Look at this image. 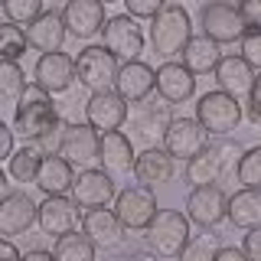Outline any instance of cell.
<instances>
[{"mask_svg":"<svg viewBox=\"0 0 261 261\" xmlns=\"http://www.w3.org/2000/svg\"><path fill=\"white\" fill-rule=\"evenodd\" d=\"M98 141H101V134H98L95 127L82 124V121H72V124H62L59 153L72 163V167L88 170V167L98 163Z\"/></svg>","mask_w":261,"mask_h":261,"instance_id":"14","label":"cell"},{"mask_svg":"<svg viewBox=\"0 0 261 261\" xmlns=\"http://www.w3.org/2000/svg\"><path fill=\"white\" fill-rule=\"evenodd\" d=\"M216 255H219V245L212 239H190V245L179 251L176 261H216Z\"/></svg>","mask_w":261,"mask_h":261,"instance_id":"37","label":"cell"},{"mask_svg":"<svg viewBox=\"0 0 261 261\" xmlns=\"http://www.w3.org/2000/svg\"><path fill=\"white\" fill-rule=\"evenodd\" d=\"M212 75H216V85L222 88V92L235 95V98H248L251 82H255L258 72L251 69V65L245 62L239 53H228V56L219 59V65H216V72H212Z\"/></svg>","mask_w":261,"mask_h":261,"instance_id":"24","label":"cell"},{"mask_svg":"<svg viewBox=\"0 0 261 261\" xmlns=\"http://www.w3.org/2000/svg\"><path fill=\"white\" fill-rule=\"evenodd\" d=\"M173 173H176V160L163 147H147L134 160V179L141 186H147V190H157V186L170 183Z\"/></svg>","mask_w":261,"mask_h":261,"instance_id":"23","label":"cell"},{"mask_svg":"<svg viewBox=\"0 0 261 261\" xmlns=\"http://www.w3.org/2000/svg\"><path fill=\"white\" fill-rule=\"evenodd\" d=\"M0 261H23L20 248H16L10 239H0Z\"/></svg>","mask_w":261,"mask_h":261,"instance_id":"44","label":"cell"},{"mask_svg":"<svg viewBox=\"0 0 261 261\" xmlns=\"http://www.w3.org/2000/svg\"><path fill=\"white\" fill-rule=\"evenodd\" d=\"M157 88V72L150 69L147 62L134 59V62H121L118 69V82H114V92L124 98L127 105H141L153 95Z\"/></svg>","mask_w":261,"mask_h":261,"instance_id":"19","label":"cell"},{"mask_svg":"<svg viewBox=\"0 0 261 261\" xmlns=\"http://www.w3.org/2000/svg\"><path fill=\"white\" fill-rule=\"evenodd\" d=\"M114 179L108 170L101 167H88L75 173V183H72V199L79 202V209H105L108 202H114Z\"/></svg>","mask_w":261,"mask_h":261,"instance_id":"13","label":"cell"},{"mask_svg":"<svg viewBox=\"0 0 261 261\" xmlns=\"http://www.w3.org/2000/svg\"><path fill=\"white\" fill-rule=\"evenodd\" d=\"M59 124H62V118H59V111H56L53 98L36 92V88L23 95V101L16 105V111H13V134H20L27 144L43 141L49 130H56Z\"/></svg>","mask_w":261,"mask_h":261,"instance_id":"2","label":"cell"},{"mask_svg":"<svg viewBox=\"0 0 261 261\" xmlns=\"http://www.w3.org/2000/svg\"><path fill=\"white\" fill-rule=\"evenodd\" d=\"M30 39H27V30L16 27V23H0V59H20L23 53H27Z\"/></svg>","mask_w":261,"mask_h":261,"instance_id":"33","label":"cell"},{"mask_svg":"<svg viewBox=\"0 0 261 261\" xmlns=\"http://www.w3.org/2000/svg\"><path fill=\"white\" fill-rule=\"evenodd\" d=\"M111 209L127 232H147V225L157 216V196H153V190L137 183V186H127V190H121L114 196Z\"/></svg>","mask_w":261,"mask_h":261,"instance_id":"8","label":"cell"},{"mask_svg":"<svg viewBox=\"0 0 261 261\" xmlns=\"http://www.w3.org/2000/svg\"><path fill=\"white\" fill-rule=\"evenodd\" d=\"M118 69L121 62L105 46H85L75 59L79 85H85L88 92H111L114 82H118Z\"/></svg>","mask_w":261,"mask_h":261,"instance_id":"6","label":"cell"},{"mask_svg":"<svg viewBox=\"0 0 261 261\" xmlns=\"http://www.w3.org/2000/svg\"><path fill=\"white\" fill-rule=\"evenodd\" d=\"M199 27H202V36H209L212 43H219V46L239 43L245 33H248V23L242 20V13H239L235 4H202Z\"/></svg>","mask_w":261,"mask_h":261,"instance_id":"9","label":"cell"},{"mask_svg":"<svg viewBox=\"0 0 261 261\" xmlns=\"http://www.w3.org/2000/svg\"><path fill=\"white\" fill-rule=\"evenodd\" d=\"M0 10H4V0H0Z\"/></svg>","mask_w":261,"mask_h":261,"instance_id":"51","label":"cell"},{"mask_svg":"<svg viewBox=\"0 0 261 261\" xmlns=\"http://www.w3.org/2000/svg\"><path fill=\"white\" fill-rule=\"evenodd\" d=\"M101 4H105V7H108V4H118V0H101Z\"/></svg>","mask_w":261,"mask_h":261,"instance_id":"50","label":"cell"},{"mask_svg":"<svg viewBox=\"0 0 261 261\" xmlns=\"http://www.w3.org/2000/svg\"><path fill=\"white\" fill-rule=\"evenodd\" d=\"M62 20L69 36L75 39H92L105 30L108 16H105V4L101 0H69L62 7Z\"/></svg>","mask_w":261,"mask_h":261,"instance_id":"18","label":"cell"},{"mask_svg":"<svg viewBox=\"0 0 261 261\" xmlns=\"http://www.w3.org/2000/svg\"><path fill=\"white\" fill-rule=\"evenodd\" d=\"M183 65L193 72V75H209V72H216L219 59H222V53H219V43H212L209 36H193L190 43L183 46Z\"/></svg>","mask_w":261,"mask_h":261,"instance_id":"27","label":"cell"},{"mask_svg":"<svg viewBox=\"0 0 261 261\" xmlns=\"http://www.w3.org/2000/svg\"><path fill=\"white\" fill-rule=\"evenodd\" d=\"M79 82L75 75V59L69 53H43L33 65V88L49 98L65 95Z\"/></svg>","mask_w":261,"mask_h":261,"instance_id":"5","label":"cell"},{"mask_svg":"<svg viewBox=\"0 0 261 261\" xmlns=\"http://www.w3.org/2000/svg\"><path fill=\"white\" fill-rule=\"evenodd\" d=\"M65 36H69V30H65L62 10H43V13H39L36 20L27 27L30 49H36L39 56H43V53H62Z\"/></svg>","mask_w":261,"mask_h":261,"instance_id":"21","label":"cell"},{"mask_svg":"<svg viewBox=\"0 0 261 261\" xmlns=\"http://www.w3.org/2000/svg\"><path fill=\"white\" fill-rule=\"evenodd\" d=\"M36 225L43 228L46 235H69V232H79L82 225V216H79V202L69 199V196H46L39 202V219Z\"/></svg>","mask_w":261,"mask_h":261,"instance_id":"17","label":"cell"},{"mask_svg":"<svg viewBox=\"0 0 261 261\" xmlns=\"http://www.w3.org/2000/svg\"><path fill=\"white\" fill-rule=\"evenodd\" d=\"M209 147V134L196 118H173L163 134V150L173 160H193L196 153H202Z\"/></svg>","mask_w":261,"mask_h":261,"instance_id":"12","label":"cell"},{"mask_svg":"<svg viewBox=\"0 0 261 261\" xmlns=\"http://www.w3.org/2000/svg\"><path fill=\"white\" fill-rule=\"evenodd\" d=\"M95 245L85 232H69V235H59L53 245V255L56 261H95Z\"/></svg>","mask_w":261,"mask_h":261,"instance_id":"32","label":"cell"},{"mask_svg":"<svg viewBox=\"0 0 261 261\" xmlns=\"http://www.w3.org/2000/svg\"><path fill=\"white\" fill-rule=\"evenodd\" d=\"M39 219V206L30 199V193L10 190L0 199V239H13V235H27Z\"/></svg>","mask_w":261,"mask_h":261,"instance_id":"15","label":"cell"},{"mask_svg":"<svg viewBox=\"0 0 261 261\" xmlns=\"http://www.w3.org/2000/svg\"><path fill=\"white\" fill-rule=\"evenodd\" d=\"M134 141L124 134V130H108V134H101V141H98V163H101V170H108L111 176H121V173H130L134 170Z\"/></svg>","mask_w":261,"mask_h":261,"instance_id":"20","label":"cell"},{"mask_svg":"<svg viewBox=\"0 0 261 261\" xmlns=\"http://www.w3.org/2000/svg\"><path fill=\"white\" fill-rule=\"evenodd\" d=\"M228 222L239 228H255L261 225V190H248L242 186L239 193L228 196Z\"/></svg>","mask_w":261,"mask_h":261,"instance_id":"28","label":"cell"},{"mask_svg":"<svg viewBox=\"0 0 261 261\" xmlns=\"http://www.w3.org/2000/svg\"><path fill=\"white\" fill-rule=\"evenodd\" d=\"M82 232L92 239L95 248L114 251V248L124 245L127 228L121 225V219L114 216V209L105 206V209H85V212H82Z\"/></svg>","mask_w":261,"mask_h":261,"instance_id":"16","label":"cell"},{"mask_svg":"<svg viewBox=\"0 0 261 261\" xmlns=\"http://www.w3.org/2000/svg\"><path fill=\"white\" fill-rule=\"evenodd\" d=\"M242 118H245L242 101L235 95L222 92V88L199 95V101H196V121L206 127L209 137H228L242 124Z\"/></svg>","mask_w":261,"mask_h":261,"instance_id":"3","label":"cell"},{"mask_svg":"<svg viewBox=\"0 0 261 261\" xmlns=\"http://www.w3.org/2000/svg\"><path fill=\"white\" fill-rule=\"evenodd\" d=\"M46 153L36 144H23L20 150H13V157L7 160V173L13 183H36V170L43 163Z\"/></svg>","mask_w":261,"mask_h":261,"instance_id":"29","label":"cell"},{"mask_svg":"<svg viewBox=\"0 0 261 261\" xmlns=\"http://www.w3.org/2000/svg\"><path fill=\"white\" fill-rule=\"evenodd\" d=\"M170 121H173V114H170V105L163 101H141L137 105V114H134V130H137V137H144L147 144H157L163 141V134H167V127H170Z\"/></svg>","mask_w":261,"mask_h":261,"instance_id":"26","label":"cell"},{"mask_svg":"<svg viewBox=\"0 0 261 261\" xmlns=\"http://www.w3.org/2000/svg\"><path fill=\"white\" fill-rule=\"evenodd\" d=\"M206 4H232V0H206ZM235 4H239V0H235Z\"/></svg>","mask_w":261,"mask_h":261,"instance_id":"49","label":"cell"},{"mask_svg":"<svg viewBox=\"0 0 261 261\" xmlns=\"http://www.w3.org/2000/svg\"><path fill=\"white\" fill-rule=\"evenodd\" d=\"M13 150H16V147H13V127H7L4 121H0V163L10 160Z\"/></svg>","mask_w":261,"mask_h":261,"instance_id":"43","label":"cell"},{"mask_svg":"<svg viewBox=\"0 0 261 261\" xmlns=\"http://www.w3.org/2000/svg\"><path fill=\"white\" fill-rule=\"evenodd\" d=\"M186 219L193 225L216 228L219 222L228 219V196L219 183L212 186H193V193L186 196Z\"/></svg>","mask_w":261,"mask_h":261,"instance_id":"10","label":"cell"},{"mask_svg":"<svg viewBox=\"0 0 261 261\" xmlns=\"http://www.w3.org/2000/svg\"><path fill=\"white\" fill-rule=\"evenodd\" d=\"M7 193H10V173H4V170H0V199H4Z\"/></svg>","mask_w":261,"mask_h":261,"instance_id":"48","label":"cell"},{"mask_svg":"<svg viewBox=\"0 0 261 261\" xmlns=\"http://www.w3.org/2000/svg\"><path fill=\"white\" fill-rule=\"evenodd\" d=\"M27 95V72L20 62L0 59V105H20Z\"/></svg>","mask_w":261,"mask_h":261,"instance_id":"31","label":"cell"},{"mask_svg":"<svg viewBox=\"0 0 261 261\" xmlns=\"http://www.w3.org/2000/svg\"><path fill=\"white\" fill-rule=\"evenodd\" d=\"M4 13L16 27H23V23L30 27V23L43 13V0H4Z\"/></svg>","mask_w":261,"mask_h":261,"instance_id":"35","label":"cell"},{"mask_svg":"<svg viewBox=\"0 0 261 261\" xmlns=\"http://www.w3.org/2000/svg\"><path fill=\"white\" fill-rule=\"evenodd\" d=\"M235 176L248 190H261V147H248L242 153L239 167H235Z\"/></svg>","mask_w":261,"mask_h":261,"instance_id":"34","label":"cell"},{"mask_svg":"<svg viewBox=\"0 0 261 261\" xmlns=\"http://www.w3.org/2000/svg\"><path fill=\"white\" fill-rule=\"evenodd\" d=\"M239 56L251 65L255 72H261V30H248L239 39Z\"/></svg>","mask_w":261,"mask_h":261,"instance_id":"38","label":"cell"},{"mask_svg":"<svg viewBox=\"0 0 261 261\" xmlns=\"http://www.w3.org/2000/svg\"><path fill=\"white\" fill-rule=\"evenodd\" d=\"M216 261H248V258H245V251H242V248L222 245V248H219V255H216Z\"/></svg>","mask_w":261,"mask_h":261,"instance_id":"45","label":"cell"},{"mask_svg":"<svg viewBox=\"0 0 261 261\" xmlns=\"http://www.w3.org/2000/svg\"><path fill=\"white\" fill-rule=\"evenodd\" d=\"M209 147L216 150V157H219V163H222V170H235V167H239V160H242V153H245V147H242L239 141H228V137H216Z\"/></svg>","mask_w":261,"mask_h":261,"instance_id":"36","label":"cell"},{"mask_svg":"<svg viewBox=\"0 0 261 261\" xmlns=\"http://www.w3.org/2000/svg\"><path fill=\"white\" fill-rule=\"evenodd\" d=\"M147 39H150L153 53L160 59H176L183 53V46L193 39V16L183 4H163V10L150 20V30H147Z\"/></svg>","mask_w":261,"mask_h":261,"instance_id":"1","label":"cell"},{"mask_svg":"<svg viewBox=\"0 0 261 261\" xmlns=\"http://www.w3.org/2000/svg\"><path fill=\"white\" fill-rule=\"evenodd\" d=\"M124 261H160V255H153V251H134V255H127Z\"/></svg>","mask_w":261,"mask_h":261,"instance_id":"47","label":"cell"},{"mask_svg":"<svg viewBox=\"0 0 261 261\" xmlns=\"http://www.w3.org/2000/svg\"><path fill=\"white\" fill-rule=\"evenodd\" d=\"M23 261H56V255L53 251H43V248H33V251L23 255Z\"/></svg>","mask_w":261,"mask_h":261,"instance_id":"46","label":"cell"},{"mask_svg":"<svg viewBox=\"0 0 261 261\" xmlns=\"http://www.w3.org/2000/svg\"><path fill=\"white\" fill-rule=\"evenodd\" d=\"M75 183V167L62 157V153H46L36 170V186L46 196H69Z\"/></svg>","mask_w":261,"mask_h":261,"instance_id":"25","label":"cell"},{"mask_svg":"<svg viewBox=\"0 0 261 261\" xmlns=\"http://www.w3.org/2000/svg\"><path fill=\"white\" fill-rule=\"evenodd\" d=\"M222 173L225 170H222V163H219L212 147H206L202 153H196L193 160H186V183H193V186H212V183H219Z\"/></svg>","mask_w":261,"mask_h":261,"instance_id":"30","label":"cell"},{"mask_svg":"<svg viewBox=\"0 0 261 261\" xmlns=\"http://www.w3.org/2000/svg\"><path fill=\"white\" fill-rule=\"evenodd\" d=\"M239 13L248 23V30H261V0H239Z\"/></svg>","mask_w":261,"mask_h":261,"instance_id":"41","label":"cell"},{"mask_svg":"<svg viewBox=\"0 0 261 261\" xmlns=\"http://www.w3.org/2000/svg\"><path fill=\"white\" fill-rule=\"evenodd\" d=\"M245 114H248L251 124H261V72L251 82V92H248V105H245Z\"/></svg>","mask_w":261,"mask_h":261,"instance_id":"40","label":"cell"},{"mask_svg":"<svg viewBox=\"0 0 261 261\" xmlns=\"http://www.w3.org/2000/svg\"><path fill=\"white\" fill-rule=\"evenodd\" d=\"M190 219L179 209H157L153 222L147 225V245L160 258H179V251L190 245Z\"/></svg>","mask_w":261,"mask_h":261,"instance_id":"4","label":"cell"},{"mask_svg":"<svg viewBox=\"0 0 261 261\" xmlns=\"http://www.w3.org/2000/svg\"><path fill=\"white\" fill-rule=\"evenodd\" d=\"M170 4H179V0H170Z\"/></svg>","mask_w":261,"mask_h":261,"instance_id":"52","label":"cell"},{"mask_svg":"<svg viewBox=\"0 0 261 261\" xmlns=\"http://www.w3.org/2000/svg\"><path fill=\"white\" fill-rule=\"evenodd\" d=\"M157 95L167 105H183L196 95V75L183 62H163L157 69Z\"/></svg>","mask_w":261,"mask_h":261,"instance_id":"22","label":"cell"},{"mask_svg":"<svg viewBox=\"0 0 261 261\" xmlns=\"http://www.w3.org/2000/svg\"><path fill=\"white\" fill-rule=\"evenodd\" d=\"M130 118V105L121 98L118 92H92L85 101V124L95 127L98 134H108V130H121L124 121Z\"/></svg>","mask_w":261,"mask_h":261,"instance_id":"11","label":"cell"},{"mask_svg":"<svg viewBox=\"0 0 261 261\" xmlns=\"http://www.w3.org/2000/svg\"><path fill=\"white\" fill-rule=\"evenodd\" d=\"M121 4L127 7V16H134V20H153L167 0H121Z\"/></svg>","mask_w":261,"mask_h":261,"instance_id":"39","label":"cell"},{"mask_svg":"<svg viewBox=\"0 0 261 261\" xmlns=\"http://www.w3.org/2000/svg\"><path fill=\"white\" fill-rule=\"evenodd\" d=\"M242 251H245V258H248V261H261V225H255V228L245 232Z\"/></svg>","mask_w":261,"mask_h":261,"instance_id":"42","label":"cell"},{"mask_svg":"<svg viewBox=\"0 0 261 261\" xmlns=\"http://www.w3.org/2000/svg\"><path fill=\"white\" fill-rule=\"evenodd\" d=\"M144 43H147V39H144V33H141V27H137L134 16H127V13L108 16V23H105V30H101V46L108 49L118 62L141 59Z\"/></svg>","mask_w":261,"mask_h":261,"instance_id":"7","label":"cell"}]
</instances>
